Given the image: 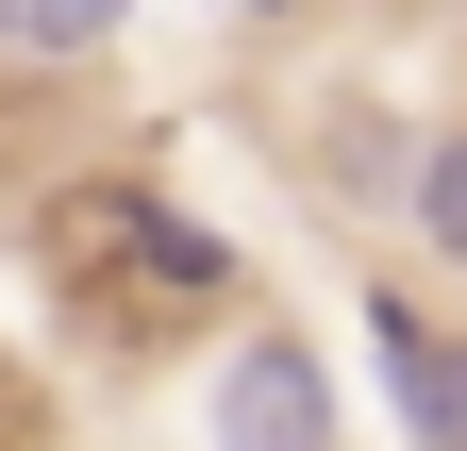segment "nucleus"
<instances>
[{
  "mask_svg": "<svg viewBox=\"0 0 467 451\" xmlns=\"http://www.w3.org/2000/svg\"><path fill=\"white\" fill-rule=\"evenodd\" d=\"M50 285L84 301V334L150 351V334H234L251 318V251L167 184H84V201H50Z\"/></svg>",
  "mask_w": 467,
  "mask_h": 451,
  "instance_id": "f257e3e1",
  "label": "nucleus"
},
{
  "mask_svg": "<svg viewBox=\"0 0 467 451\" xmlns=\"http://www.w3.org/2000/svg\"><path fill=\"white\" fill-rule=\"evenodd\" d=\"M201 435L217 451H350V402H334V368L284 318H234L217 368H201Z\"/></svg>",
  "mask_w": 467,
  "mask_h": 451,
  "instance_id": "f03ea898",
  "label": "nucleus"
},
{
  "mask_svg": "<svg viewBox=\"0 0 467 451\" xmlns=\"http://www.w3.org/2000/svg\"><path fill=\"white\" fill-rule=\"evenodd\" d=\"M451 334H467V318L418 285V267H368V384H384V418H400V402L451 368Z\"/></svg>",
  "mask_w": 467,
  "mask_h": 451,
  "instance_id": "7ed1b4c3",
  "label": "nucleus"
},
{
  "mask_svg": "<svg viewBox=\"0 0 467 451\" xmlns=\"http://www.w3.org/2000/svg\"><path fill=\"white\" fill-rule=\"evenodd\" d=\"M400 251H418V285H467V118L400 151Z\"/></svg>",
  "mask_w": 467,
  "mask_h": 451,
  "instance_id": "20e7f679",
  "label": "nucleus"
},
{
  "mask_svg": "<svg viewBox=\"0 0 467 451\" xmlns=\"http://www.w3.org/2000/svg\"><path fill=\"white\" fill-rule=\"evenodd\" d=\"M117 34H134V0H17V50H34V68H100Z\"/></svg>",
  "mask_w": 467,
  "mask_h": 451,
  "instance_id": "39448f33",
  "label": "nucleus"
},
{
  "mask_svg": "<svg viewBox=\"0 0 467 451\" xmlns=\"http://www.w3.org/2000/svg\"><path fill=\"white\" fill-rule=\"evenodd\" d=\"M400 451H467V334H451V368L400 402Z\"/></svg>",
  "mask_w": 467,
  "mask_h": 451,
  "instance_id": "423d86ee",
  "label": "nucleus"
},
{
  "mask_svg": "<svg viewBox=\"0 0 467 451\" xmlns=\"http://www.w3.org/2000/svg\"><path fill=\"white\" fill-rule=\"evenodd\" d=\"M217 17H317V0H217Z\"/></svg>",
  "mask_w": 467,
  "mask_h": 451,
  "instance_id": "0eeeda50",
  "label": "nucleus"
},
{
  "mask_svg": "<svg viewBox=\"0 0 467 451\" xmlns=\"http://www.w3.org/2000/svg\"><path fill=\"white\" fill-rule=\"evenodd\" d=\"M0 50H17V0H0Z\"/></svg>",
  "mask_w": 467,
  "mask_h": 451,
  "instance_id": "6e6552de",
  "label": "nucleus"
}]
</instances>
